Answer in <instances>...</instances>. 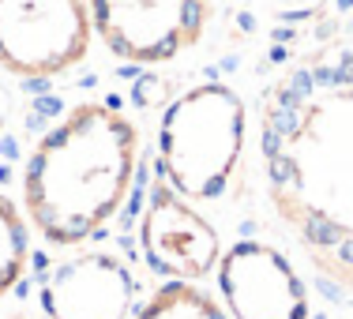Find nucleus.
<instances>
[{"mask_svg":"<svg viewBox=\"0 0 353 319\" xmlns=\"http://www.w3.org/2000/svg\"><path fill=\"white\" fill-rule=\"evenodd\" d=\"M94 23L87 0H0V68L57 79L87 61Z\"/></svg>","mask_w":353,"mask_h":319,"instance_id":"20e7f679","label":"nucleus"},{"mask_svg":"<svg viewBox=\"0 0 353 319\" xmlns=\"http://www.w3.org/2000/svg\"><path fill=\"white\" fill-rule=\"evenodd\" d=\"M8 116H12V98H8V90L0 87V128L8 124Z\"/></svg>","mask_w":353,"mask_h":319,"instance_id":"9b49d317","label":"nucleus"},{"mask_svg":"<svg viewBox=\"0 0 353 319\" xmlns=\"http://www.w3.org/2000/svg\"><path fill=\"white\" fill-rule=\"evenodd\" d=\"M132 319H230L225 308L214 305L211 293L188 282H165L147 297V305L136 308Z\"/></svg>","mask_w":353,"mask_h":319,"instance_id":"9d476101","label":"nucleus"},{"mask_svg":"<svg viewBox=\"0 0 353 319\" xmlns=\"http://www.w3.org/2000/svg\"><path fill=\"white\" fill-rule=\"evenodd\" d=\"M94 38L117 61L170 64L203 41L214 0H87Z\"/></svg>","mask_w":353,"mask_h":319,"instance_id":"39448f33","label":"nucleus"},{"mask_svg":"<svg viewBox=\"0 0 353 319\" xmlns=\"http://www.w3.org/2000/svg\"><path fill=\"white\" fill-rule=\"evenodd\" d=\"M38 305L46 319H132L136 278L117 256L79 251L41 278Z\"/></svg>","mask_w":353,"mask_h":319,"instance_id":"6e6552de","label":"nucleus"},{"mask_svg":"<svg viewBox=\"0 0 353 319\" xmlns=\"http://www.w3.org/2000/svg\"><path fill=\"white\" fill-rule=\"evenodd\" d=\"M248 109L225 83H196L176 94L158 124V177L192 203L230 192L245 158Z\"/></svg>","mask_w":353,"mask_h":319,"instance_id":"7ed1b4c3","label":"nucleus"},{"mask_svg":"<svg viewBox=\"0 0 353 319\" xmlns=\"http://www.w3.org/2000/svg\"><path fill=\"white\" fill-rule=\"evenodd\" d=\"M214 278L230 319H308V289L297 267L267 240L230 245Z\"/></svg>","mask_w":353,"mask_h":319,"instance_id":"0eeeda50","label":"nucleus"},{"mask_svg":"<svg viewBox=\"0 0 353 319\" xmlns=\"http://www.w3.org/2000/svg\"><path fill=\"white\" fill-rule=\"evenodd\" d=\"M259 158L274 218L353 293V49L297 64L267 90Z\"/></svg>","mask_w":353,"mask_h":319,"instance_id":"f257e3e1","label":"nucleus"},{"mask_svg":"<svg viewBox=\"0 0 353 319\" xmlns=\"http://www.w3.org/2000/svg\"><path fill=\"white\" fill-rule=\"evenodd\" d=\"M139 251L150 271L162 274L165 282L199 285L218 271L225 248L211 218L192 199L176 196L162 177H154L147 211L139 218Z\"/></svg>","mask_w":353,"mask_h":319,"instance_id":"423d86ee","label":"nucleus"},{"mask_svg":"<svg viewBox=\"0 0 353 319\" xmlns=\"http://www.w3.org/2000/svg\"><path fill=\"white\" fill-rule=\"evenodd\" d=\"M30 267V222L12 196L0 192V300L27 278Z\"/></svg>","mask_w":353,"mask_h":319,"instance_id":"1a4fd4ad","label":"nucleus"},{"mask_svg":"<svg viewBox=\"0 0 353 319\" xmlns=\"http://www.w3.org/2000/svg\"><path fill=\"white\" fill-rule=\"evenodd\" d=\"M139 177V128L113 102H79L23 165V214L53 248H79L124 211Z\"/></svg>","mask_w":353,"mask_h":319,"instance_id":"f03ea898","label":"nucleus"}]
</instances>
